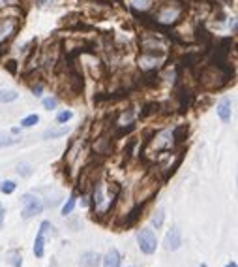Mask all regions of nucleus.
<instances>
[{
  "label": "nucleus",
  "instance_id": "obj_30",
  "mask_svg": "<svg viewBox=\"0 0 238 267\" xmlns=\"http://www.w3.org/2000/svg\"><path fill=\"white\" fill-rule=\"evenodd\" d=\"M58 0H38V6H42V8H47V6H53V4H56Z\"/></svg>",
  "mask_w": 238,
  "mask_h": 267
},
{
  "label": "nucleus",
  "instance_id": "obj_32",
  "mask_svg": "<svg viewBox=\"0 0 238 267\" xmlns=\"http://www.w3.org/2000/svg\"><path fill=\"white\" fill-rule=\"evenodd\" d=\"M11 264L15 267H21L23 266V260L19 258V254H13V258H11Z\"/></svg>",
  "mask_w": 238,
  "mask_h": 267
},
{
  "label": "nucleus",
  "instance_id": "obj_12",
  "mask_svg": "<svg viewBox=\"0 0 238 267\" xmlns=\"http://www.w3.org/2000/svg\"><path fill=\"white\" fill-rule=\"evenodd\" d=\"M217 115L223 122H229L231 120V115H233V109H231V100L229 98H221L219 104H217Z\"/></svg>",
  "mask_w": 238,
  "mask_h": 267
},
{
  "label": "nucleus",
  "instance_id": "obj_16",
  "mask_svg": "<svg viewBox=\"0 0 238 267\" xmlns=\"http://www.w3.org/2000/svg\"><path fill=\"white\" fill-rule=\"evenodd\" d=\"M70 128L68 126H60V128H49L43 132V139H56L62 138V136H68Z\"/></svg>",
  "mask_w": 238,
  "mask_h": 267
},
{
  "label": "nucleus",
  "instance_id": "obj_21",
  "mask_svg": "<svg viewBox=\"0 0 238 267\" xmlns=\"http://www.w3.org/2000/svg\"><path fill=\"white\" fill-rule=\"evenodd\" d=\"M83 266L84 267H96L98 266V254L94 252H86L83 256Z\"/></svg>",
  "mask_w": 238,
  "mask_h": 267
},
{
  "label": "nucleus",
  "instance_id": "obj_20",
  "mask_svg": "<svg viewBox=\"0 0 238 267\" xmlns=\"http://www.w3.org/2000/svg\"><path fill=\"white\" fill-rule=\"evenodd\" d=\"M132 8L141 13H145V10L150 8V0H132Z\"/></svg>",
  "mask_w": 238,
  "mask_h": 267
},
{
  "label": "nucleus",
  "instance_id": "obj_28",
  "mask_svg": "<svg viewBox=\"0 0 238 267\" xmlns=\"http://www.w3.org/2000/svg\"><path fill=\"white\" fill-rule=\"evenodd\" d=\"M19 0H0V10L2 8H11V6H17Z\"/></svg>",
  "mask_w": 238,
  "mask_h": 267
},
{
  "label": "nucleus",
  "instance_id": "obj_33",
  "mask_svg": "<svg viewBox=\"0 0 238 267\" xmlns=\"http://www.w3.org/2000/svg\"><path fill=\"white\" fill-rule=\"evenodd\" d=\"M4 214H6V211H4V207H2V203H0V230H2V226H4Z\"/></svg>",
  "mask_w": 238,
  "mask_h": 267
},
{
  "label": "nucleus",
  "instance_id": "obj_7",
  "mask_svg": "<svg viewBox=\"0 0 238 267\" xmlns=\"http://www.w3.org/2000/svg\"><path fill=\"white\" fill-rule=\"evenodd\" d=\"M49 228H51L49 220L42 222V226H40V232H38L36 241H34V254H36V258H43V254H45V232Z\"/></svg>",
  "mask_w": 238,
  "mask_h": 267
},
{
  "label": "nucleus",
  "instance_id": "obj_1",
  "mask_svg": "<svg viewBox=\"0 0 238 267\" xmlns=\"http://www.w3.org/2000/svg\"><path fill=\"white\" fill-rule=\"evenodd\" d=\"M186 10V4L182 0H163L156 6L154 13L150 17V25L156 29H167L180 21L182 13Z\"/></svg>",
  "mask_w": 238,
  "mask_h": 267
},
{
  "label": "nucleus",
  "instance_id": "obj_22",
  "mask_svg": "<svg viewBox=\"0 0 238 267\" xmlns=\"http://www.w3.org/2000/svg\"><path fill=\"white\" fill-rule=\"evenodd\" d=\"M15 143H19V138H15V136H2V134H0V149H2V147L15 145Z\"/></svg>",
  "mask_w": 238,
  "mask_h": 267
},
{
  "label": "nucleus",
  "instance_id": "obj_27",
  "mask_svg": "<svg viewBox=\"0 0 238 267\" xmlns=\"http://www.w3.org/2000/svg\"><path fill=\"white\" fill-rule=\"evenodd\" d=\"M43 107L51 111V109L56 107V100H54V98H45V100H43Z\"/></svg>",
  "mask_w": 238,
  "mask_h": 267
},
{
  "label": "nucleus",
  "instance_id": "obj_6",
  "mask_svg": "<svg viewBox=\"0 0 238 267\" xmlns=\"http://www.w3.org/2000/svg\"><path fill=\"white\" fill-rule=\"evenodd\" d=\"M137 241H139V248L145 252V254H154L156 246H158V239H156L154 232L150 228H143L139 230L137 234Z\"/></svg>",
  "mask_w": 238,
  "mask_h": 267
},
{
  "label": "nucleus",
  "instance_id": "obj_23",
  "mask_svg": "<svg viewBox=\"0 0 238 267\" xmlns=\"http://www.w3.org/2000/svg\"><path fill=\"white\" fill-rule=\"evenodd\" d=\"M159 109V104H156V102H150V104H146L145 109L141 111V119L148 117V115H152V113H156Z\"/></svg>",
  "mask_w": 238,
  "mask_h": 267
},
{
  "label": "nucleus",
  "instance_id": "obj_2",
  "mask_svg": "<svg viewBox=\"0 0 238 267\" xmlns=\"http://www.w3.org/2000/svg\"><path fill=\"white\" fill-rule=\"evenodd\" d=\"M229 79H231V68H221V66H216V64H212V62L199 75V81L203 83V87H205V89H210V90L221 89Z\"/></svg>",
  "mask_w": 238,
  "mask_h": 267
},
{
  "label": "nucleus",
  "instance_id": "obj_13",
  "mask_svg": "<svg viewBox=\"0 0 238 267\" xmlns=\"http://www.w3.org/2000/svg\"><path fill=\"white\" fill-rule=\"evenodd\" d=\"M171 138H173V143H175V145L184 143L187 138V124H178V126L171 132Z\"/></svg>",
  "mask_w": 238,
  "mask_h": 267
},
{
  "label": "nucleus",
  "instance_id": "obj_24",
  "mask_svg": "<svg viewBox=\"0 0 238 267\" xmlns=\"http://www.w3.org/2000/svg\"><path fill=\"white\" fill-rule=\"evenodd\" d=\"M73 117V113L70 111V109H64V111H60L58 115H56V122H60V124H66V122H70Z\"/></svg>",
  "mask_w": 238,
  "mask_h": 267
},
{
  "label": "nucleus",
  "instance_id": "obj_17",
  "mask_svg": "<svg viewBox=\"0 0 238 267\" xmlns=\"http://www.w3.org/2000/svg\"><path fill=\"white\" fill-rule=\"evenodd\" d=\"M19 98V94L15 90H0V104H10L15 102Z\"/></svg>",
  "mask_w": 238,
  "mask_h": 267
},
{
  "label": "nucleus",
  "instance_id": "obj_11",
  "mask_svg": "<svg viewBox=\"0 0 238 267\" xmlns=\"http://www.w3.org/2000/svg\"><path fill=\"white\" fill-rule=\"evenodd\" d=\"M58 47L56 45H47V49L43 51V57H42V66L45 68H51L56 60H58Z\"/></svg>",
  "mask_w": 238,
  "mask_h": 267
},
{
  "label": "nucleus",
  "instance_id": "obj_19",
  "mask_svg": "<svg viewBox=\"0 0 238 267\" xmlns=\"http://www.w3.org/2000/svg\"><path fill=\"white\" fill-rule=\"evenodd\" d=\"M75 202H77V192H73L72 198H70L68 202L64 203V207H62V214H64V216H68V214L72 213L73 207H75Z\"/></svg>",
  "mask_w": 238,
  "mask_h": 267
},
{
  "label": "nucleus",
  "instance_id": "obj_5",
  "mask_svg": "<svg viewBox=\"0 0 238 267\" xmlns=\"http://www.w3.org/2000/svg\"><path fill=\"white\" fill-rule=\"evenodd\" d=\"M165 53H159V51H143V55L139 57V68L143 72H156L161 60H163Z\"/></svg>",
  "mask_w": 238,
  "mask_h": 267
},
{
  "label": "nucleus",
  "instance_id": "obj_25",
  "mask_svg": "<svg viewBox=\"0 0 238 267\" xmlns=\"http://www.w3.org/2000/svg\"><path fill=\"white\" fill-rule=\"evenodd\" d=\"M40 122V117L34 113V115H28V117H25L21 120V126H25V128H30V126H34V124H38Z\"/></svg>",
  "mask_w": 238,
  "mask_h": 267
},
{
  "label": "nucleus",
  "instance_id": "obj_35",
  "mask_svg": "<svg viewBox=\"0 0 238 267\" xmlns=\"http://www.w3.org/2000/svg\"><path fill=\"white\" fill-rule=\"evenodd\" d=\"M225 267H238V264H237V262H231V264H227Z\"/></svg>",
  "mask_w": 238,
  "mask_h": 267
},
{
  "label": "nucleus",
  "instance_id": "obj_31",
  "mask_svg": "<svg viewBox=\"0 0 238 267\" xmlns=\"http://www.w3.org/2000/svg\"><path fill=\"white\" fill-rule=\"evenodd\" d=\"M42 90H43L42 85H34V87H32V94H34V96H36V98H40V96H42Z\"/></svg>",
  "mask_w": 238,
  "mask_h": 267
},
{
  "label": "nucleus",
  "instance_id": "obj_10",
  "mask_svg": "<svg viewBox=\"0 0 238 267\" xmlns=\"http://www.w3.org/2000/svg\"><path fill=\"white\" fill-rule=\"evenodd\" d=\"M145 205L146 202H141V203H137L133 209L130 211V213L126 214V218H124V228H132V226L137 224V220L141 218V214H143V209H145Z\"/></svg>",
  "mask_w": 238,
  "mask_h": 267
},
{
  "label": "nucleus",
  "instance_id": "obj_14",
  "mask_svg": "<svg viewBox=\"0 0 238 267\" xmlns=\"http://www.w3.org/2000/svg\"><path fill=\"white\" fill-rule=\"evenodd\" d=\"M104 267H120V254L116 248H111L104 260Z\"/></svg>",
  "mask_w": 238,
  "mask_h": 267
},
{
  "label": "nucleus",
  "instance_id": "obj_3",
  "mask_svg": "<svg viewBox=\"0 0 238 267\" xmlns=\"http://www.w3.org/2000/svg\"><path fill=\"white\" fill-rule=\"evenodd\" d=\"M17 30H19V19L15 17L0 19V49H8L6 45L15 38Z\"/></svg>",
  "mask_w": 238,
  "mask_h": 267
},
{
  "label": "nucleus",
  "instance_id": "obj_8",
  "mask_svg": "<svg viewBox=\"0 0 238 267\" xmlns=\"http://www.w3.org/2000/svg\"><path fill=\"white\" fill-rule=\"evenodd\" d=\"M182 245V235H180V230L178 228H171L169 232H167L165 239H163V246H165V250H171V252H175L178 250Z\"/></svg>",
  "mask_w": 238,
  "mask_h": 267
},
{
  "label": "nucleus",
  "instance_id": "obj_29",
  "mask_svg": "<svg viewBox=\"0 0 238 267\" xmlns=\"http://www.w3.org/2000/svg\"><path fill=\"white\" fill-rule=\"evenodd\" d=\"M17 171H19L21 175H30V173H32V170L28 168V166H26V164H21V166L17 168Z\"/></svg>",
  "mask_w": 238,
  "mask_h": 267
},
{
  "label": "nucleus",
  "instance_id": "obj_4",
  "mask_svg": "<svg viewBox=\"0 0 238 267\" xmlns=\"http://www.w3.org/2000/svg\"><path fill=\"white\" fill-rule=\"evenodd\" d=\"M21 202L25 203L21 211V216L25 220H28L32 216H38L40 213H43V202L40 198H36L34 194H25L21 198Z\"/></svg>",
  "mask_w": 238,
  "mask_h": 267
},
{
  "label": "nucleus",
  "instance_id": "obj_9",
  "mask_svg": "<svg viewBox=\"0 0 238 267\" xmlns=\"http://www.w3.org/2000/svg\"><path fill=\"white\" fill-rule=\"evenodd\" d=\"M176 98H178V111L180 113H186L187 109L191 107V104H193V92L189 89H186V87H180L176 90Z\"/></svg>",
  "mask_w": 238,
  "mask_h": 267
},
{
  "label": "nucleus",
  "instance_id": "obj_26",
  "mask_svg": "<svg viewBox=\"0 0 238 267\" xmlns=\"http://www.w3.org/2000/svg\"><path fill=\"white\" fill-rule=\"evenodd\" d=\"M0 192L13 194V192H15V182H13V181H2V182H0Z\"/></svg>",
  "mask_w": 238,
  "mask_h": 267
},
{
  "label": "nucleus",
  "instance_id": "obj_18",
  "mask_svg": "<svg viewBox=\"0 0 238 267\" xmlns=\"http://www.w3.org/2000/svg\"><path fill=\"white\" fill-rule=\"evenodd\" d=\"M163 220H165V211H163V209H158L156 214L152 216V226L158 230V228H161V226H163Z\"/></svg>",
  "mask_w": 238,
  "mask_h": 267
},
{
  "label": "nucleus",
  "instance_id": "obj_15",
  "mask_svg": "<svg viewBox=\"0 0 238 267\" xmlns=\"http://www.w3.org/2000/svg\"><path fill=\"white\" fill-rule=\"evenodd\" d=\"M197 40L201 42V45H207V49H208V45H212V34L205 29V25H199V27H197Z\"/></svg>",
  "mask_w": 238,
  "mask_h": 267
},
{
  "label": "nucleus",
  "instance_id": "obj_34",
  "mask_svg": "<svg viewBox=\"0 0 238 267\" xmlns=\"http://www.w3.org/2000/svg\"><path fill=\"white\" fill-rule=\"evenodd\" d=\"M11 134L17 136V134H19V126H13V128H11Z\"/></svg>",
  "mask_w": 238,
  "mask_h": 267
},
{
  "label": "nucleus",
  "instance_id": "obj_36",
  "mask_svg": "<svg viewBox=\"0 0 238 267\" xmlns=\"http://www.w3.org/2000/svg\"><path fill=\"white\" fill-rule=\"evenodd\" d=\"M201 267H207V266H201Z\"/></svg>",
  "mask_w": 238,
  "mask_h": 267
}]
</instances>
